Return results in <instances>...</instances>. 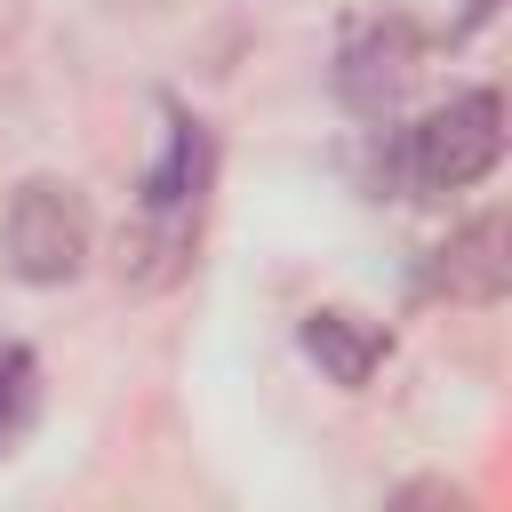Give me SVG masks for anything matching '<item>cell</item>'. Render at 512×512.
Returning <instances> with one entry per match:
<instances>
[{
    "mask_svg": "<svg viewBox=\"0 0 512 512\" xmlns=\"http://www.w3.org/2000/svg\"><path fill=\"white\" fill-rule=\"evenodd\" d=\"M0 248H8V272L24 288H64L80 280L88 248H96V216L80 200V184L64 176H24L16 200H8V224H0Z\"/></svg>",
    "mask_w": 512,
    "mask_h": 512,
    "instance_id": "obj_1",
    "label": "cell"
},
{
    "mask_svg": "<svg viewBox=\"0 0 512 512\" xmlns=\"http://www.w3.org/2000/svg\"><path fill=\"white\" fill-rule=\"evenodd\" d=\"M400 160H408V184H416V192H464V184H480V176L504 160V96H496V88L448 96L440 112H424V120L408 128Z\"/></svg>",
    "mask_w": 512,
    "mask_h": 512,
    "instance_id": "obj_2",
    "label": "cell"
},
{
    "mask_svg": "<svg viewBox=\"0 0 512 512\" xmlns=\"http://www.w3.org/2000/svg\"><path fill=\"white\" fill-rule=\"evenodd\" d=\"M424 48H416V32L400 24V16H384V24H360L344 48H336V96H344V112H360V120H392L400 112V96L416 88V64Z\"/></svg>",
    "mask_w": 512,
    "mask_h": 512,
    "instance_id": "obj_3",
    "label": "cell"
},
{
    "mask_svg": "<svg viewBox=\"0 0 512 512\" xmlns=\"http://www.w3.org/2000/svg\"><path fill=\"white\" fill-rule=\"evenodd\" d=\"M432 288L456 296V304H496V296L512 288V232H504L496 208L472 216V224H456V232L432 248Z\"/></svg>",
    "mask_w": 512,
    "mask_h": 512,
    "instance_id": "obj_4",
    "label": "cell"
},
{
    "mask_svg": "<svg viewBox=\"0 0 512 512\" xmlns=\"http://www.w3.org/2000/svg\"><path fill=\"white\" fill-rule=\"evenodd\" d=\"M192 240H200V208H136V224H120L112 272L128 288H168L192 264Z\"/></svg>",
    "mask_w": 512,
    "mask_h": 512,
    "instance_id": "obj_5",
    "label": "cell"
},
{
    "mask_svg": "<svg viewBox=\"0 0 512 512\" xmlns=\"http://www.w3.org/2000/svg\"><path fill=\"white\" fill-rule=\"evenodd\" d=\"M296 344H304V360H320V376L344 384V392H360V384L384 368V352H392V336H384L376 320H360V312H304Z\"/></svg>",
    "mask_w": 512,
    "mask_h": 512,
    "instance_id": "obj_6",
    "label": "cell"
},
{
    "mask_svg": "<svg viewBox=\"0 0 512 512\" xmlns=\"http://www.w3.org/2000/svg\"><path fill=\"white\" fill-rule=\"evenodd\" d=\"M208 168H216V152H208V128H200V120H168V152L144 168V192H136V208H200V192H208Z\"/></svg>",
    "mask_w": 512,
    "mask_h": 512,
    "instance_id": "obj_7",
    "label": "cell"
},
{
    "mask_svg": "<svg viewBox=\"0 0 512 512\" xmlns=\"http://www.w3.org/2000/svg\"><path fill=\"white\" fill-rule=\"evenodd\" d=\"M32 416H40V360L24 344H0V456L32 432Z\"/></svg>",
    "mask_w": 512,
    "mask_h": 512,
    "instance_id": "obj_8",
    "label": "cell"
}]
</instances>
